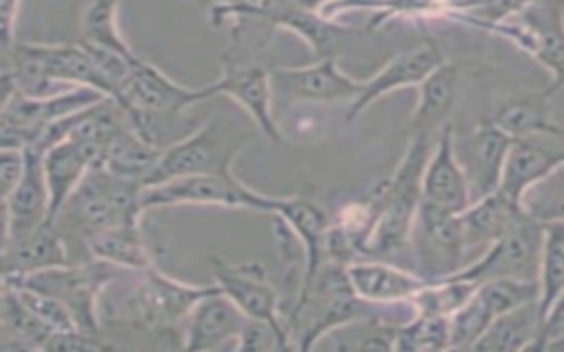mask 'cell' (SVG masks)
<instances>
[{
	"label": "cell",
	"instance_id": "obj_1",
	"mask_svg": "<svg viewBox=\"0 0 564 352\" xmlns=\"http://www.w3.org/2000/svg\"><path fill=\"white\" fill-rule=\"evenodd\" d=\"M438 134H414L394 167L372 191L377 198V222L366 242L364 257L394 260L410 251V235L423 202V174Z\"/></svg>",
	"mask_w": 564,
	"mask_h": 352
},
{
	"label": "cell",
	"instance_id": "obj_2",
	"mask_svg": "<svg viewBox=\"0 0 564 352\" xmlns=\"http://www.w3.org/2000/svg\"><path fill=\"white\" fill-rule=\"evenodd\" d=\"M143 207V185L108 172L90 167L70 198L55 216L66 244L79 242L86 251V240L104 229L119 224H139Z\"/></svg>",
	"mask_w": 564,
	"mask_h": 352
},
{
	"label": "cell",
	"instance_id": "obj_3",
	"mask_svg": "<svg viewBox=\"0 0 564 352\" xmlns=\"http://www.w3.org/2000/svg\"><path fill=\"white\" fill-rule=\"evenodd\" d=\"M482 29L507 37L538 62L549 75L546 88L553 95L564 90V0H535Z\"/></svg>",
	"mask_w": 564,
	"mask_h": 352
},
{
	"label": "cell",
	"instance_id": "obj_4",
	"mask_svg": "<svg viewBox=\"0 0 564 352\" xmlns=\"http://www.w3.org/2000/svg\"><path fill=\"white\" fill-rule=\"evenodd\" d=\"M247 134L220 119L200 123L192 134L163 150L159 165L143 187L189 174H234V161L242 152Z\"/></svg>",
	"mask_w": 564,
	"mask_h": 352
},
{
	"label": "cell",
	"instance_id": "obj_5",
	"mask_svg": "<svg viewBox=\"0 0 564 352\" xmlns=\"http://www.w3.org/2000/svg\"><path fill=\"white\" fill-rule=\"evenodd\" d=\"M410 255L414 271L430 282L463 271L471 262V255L465 242L460 213L423 200L410 235Z\"/></svg>",
	"mask_w": 564,
	"mask_h": 352
},
{
	"label": "cell",
	"instance_id": "obj_6",
	"mask_svg": "<svg viewBox=\"0 0 564 352\" xmlns=\"http://www.w3.org/2000/svg\"><path fill=\"white\" fill-rule=\"evenodd\" d=\"M275 198L278 196L251 189L236 174H189L143 187L145 209L174 205H218L273 213Z\"/></svg>",
	"mask_w": 564,
	"mask_h": 352
},
{
	"label": "cell",
	"instance_id": "obj_7",
	"mask_svg": "<svg viewBox=\"0 0 564 352\" xmlns=\"http://www.w3.org/2000/svg\"><path fill=\"white\" fill-rule=\"evenodd\" d=\"M544 244V224L535 218H527L511 233L485 249L463 271L452 277H460L474 284L491 279H529L538 282L540 257Z\"/></svg>",
	"mask_w": 564,
	"mask_h": 352
},
{
	"label": "cell",
	"instance_id": "obj_8",
	"mask_svg": "<svg viewBox=\"0 0 564 352\" xmlns=\"http://www.w3.org/2000/svg\"><path fill=\"white\" fill-rule=\"evenodd\" d=\"M214 268V282L220 290L249 317L258 321H267L278 328L293 345L291 332L284 319V299L280 290L269 279L264 266L260 262L234 264L218 255L209 257ZM295 348V345H293Z\"/></svg>",
	"mask_w": 564,
	"mask_h": 352
},
{
	"label": "cell",
	"instance_id": "obj_9",
	"mask_svg": "<svg viewBox=\"0 0 564 352\" xmlns=\"http://www.w3.org/2000/svg\"><path fill=\"white\" fill-rule=\"evenodd\" d=\"M203 99V86H183L139 55L132 59L117 95L128 114H181Z\"/></svg>",
	"mask_w": 564,
	"mask_h": 352
},
{
	"label": "cell",
	"instance_id": "obj_10",
	"mask_svg": "<svg viewBox=\"0 0 564 352\" xmlns=\"http://www.w3.org/2000/svg\"><path fill=\"white\" fill-rule=\"evenodd\" d=\"M366 79L346 75L337 57H322L306 66H289L271 70L273 97L302 103H341L348 106L361 95Z\"/></svg>",
	"mask_w": 564,
	"mask_h": 352
},
{
	"label": "cell",
	"instance_id": "obj_11",
	"mask_svg": "<svg viewBox=\"0 0 564 352\" xmlns=\"http://www.w3.org/2000/svg\"><path fill=\"white\" fill-rule=\"evenodd\" d=\"M205 99L223 95L234 99L260 128V132L275 145L286 143L273 119V86L271 70L256 64H238L236 59H225L220 77L203 86Z\"/></svg>",
	"mask_w": 564,
	"mask_h": 352
},
{
	"label": "cell",
	"instance_id": "obj_12",
	"mask_svg": "<svg viewBox=\"0 0 564 352\" xmlns=\"http://www.w3.org/2000/svg\"><path fill=\"white\" fill-rule=\"evenodd\" d=\"M445 62L443 51L434 40H425L423 44L392 57L386 62L370 79L364 81L361 95L348 106L346 121H355L364 110H368L377 99L410 86H419L436 66Z\"/></svg>",
	"mask_w": 564,
	"mask_h": 352
},
{
	"label": "cell",
	"instance_id": "obj_13",
	"mask_svg": "<svg viewBox=\"0 0 564 352\" xmlns=\"http://www.w3.org/2000/svg\"><path fill=\"white\" fill-rule=\"evenodd\" d=\"M423 200L456 213L465 211L474 202L467 172L458 158L456 134L449 123L438 132L425 165Z\"/></svg>",
	"mask_w": 564,
	"mask_h": 352
},
{
	"label": "cell",
	"instance_id": "obj_14",
	"mask_svg": "<svg viewBox=\"0 0 564 352\" xmlns=\"http://www.w3.org/2000/svg\"><path fill=\"white\" fill-rule=\"evenodd\" d=\"M553 97L549 88L507 92L494 103L489 119L511 139L562 136L564 125L553 114Z\"/></svg>",
	"mask_w": 564,
	"mask_h": 352
},
{
	"label": "cell",
	"instance_id": "obj_15",
	"mask_svg": "<svg viewBox=\"0 0 564 352\" xmlns=\"http://www.w3.org/2000/svg\"><path fill=\"white\" fill-rule=\"evenodd\" d=\"M249 317L220 290V286L192 308L185 330H183V348L185 350H216L223 345H231L240 334L245 321Z\"/></svg>",
	"mask_w": 564,
	"mask_h": 352
},
{
	"label": "cell",
	"instance_id": "obj_16",
	"mask_svg": "<svg viewBox=\"0 0 564 352\" xmlns=\"http://www.w3.org/2000/svg\"><path fill=\"white\" fill-rule=\"evenodd\" d=\"M26 167L15 189L2 198L4 238L22 235L51 220V194L40 150H24Z\"/></svg>",
	"mask_w": 564,
	"mask_h": 352
},
{
	"label": "cell",
	"instance_id": "obj_17",
	"mask_svg": "<svg viewBox=\"0 0 564 352\" xmlns=\"http://www.w3.org/2000/svg\"><path fill=\"white\" fill-rule=\"evenodd\" d=\"M529 218L524 205L511 200L502 191L476 198L465 211H460V224L471 260H476L494 242L511 233Z\"/></svg>",
	"mask_w": 564,
	"mask_h": 352
},
{
	"label": "cell",
	"instance_id": "obj_18",
	"mask_svg": "<svg viewBox=\"0 0 564 352\" xmlns=\"http://www.w3.org/2000/svg\"><path fill=\"white\" fill-rule=\"evenodd\" d=\"M348 277L359 297L381 306L412 301L414 295L430 284V279L416 271H405L394 262L375 257H361L348 264Z\"/></svg>",
	"mask_w": 564,
	"mask_h": 352
},
{
	"label": "cell",
	"instance_id": "obj_19",
	"mask_svg": "<svg viewBox=\"0 0 564 352\" xmlns=\"http://www.w3.org/2000/svg\"><path fill=\"white\" fill-rule=\"evenodd\" d=\"M511 143L513 139L502 132L489 117L480 119L471 130L467 139V158H458L467 172L474 200L498 191Z\"/></svg>",
	"mask_w": 564,
	"mask_h": 352
},
{
	"label": "cell",
	"instance_id": "obj_20",
	"mask_svg": "<svg viewBox=\"0 0 564 352\" xmlns=\"http://www.w3.org/2000/svg\"><path fill=\"white\" fill-rule=\"evenodd\" d=\"M73 262L68 244L55 220L15 235L2 244V275H24Z\"/></svg>",
	"mask_w": 564,
	"mask_h": 352
},
{
	"label": "cell",
	"instance_id": "obj_21",
	"mask_svg": "<svg viewBox=\"0 0 564 352\" xmlns=\"http://www.w3.org/2000/svg\"><path fill=\"white\" fill-rule=\"evenodd\" d=\"M564 165V150L538 143L535 139H513L505 161L498 191L524 205L527 194Z\"/></svg>",
	"mask_w": 564,
	"mask_h": 352
},
{
	"label": "cell",
	"instance_id": "obj_22",
	"mask_svg": "<svg viewBox=\"0 0 564 352\" xmlns=\"http://www.w3.org/2000/svg\"><path fill=\"white\" fill-rule=\"evenodd\" d=\"M416 88H419V97L408 123L410 136L438 134L447 125V119L456 108L460 70L454 62L445 59Z\"/></svg>",
	"mask_w": 564,
	"mask_h": 352
},
{
	"label": "cell",
	"instance_id": "obj_23",
	"mask_svg": "<svg viewBox=\"0 0 564 352\" xmlns=\"http://www.w3.org/2000/svg\"><path fill=\"white\" fill-rule=\"evenodd\" d=\"M106 95L90 88V86H73L70 90L44 95V97H31L22 92H13L11 97L2 99L0 119L26 123V125H46L53 121H59L64 117H70L97 101H101Z\"/></svg>",
	"mask_w": 564,
	"mask_h": 352
},
{
	"label": "cell",
	"instance_id": "obj_24",
	"mask_svg": "<svg viewBox=\"0 0 564 352\" xmlns=\"http://www.w3.org/2000/svg\"><path fill=\"white\" fill-rule=\"evenodd\" d=\"M273 216H280L289 227L297 233V238L304 244L306 251V275H304V286L313 279V275L319 271V266L326 262L324 257V242L326 233L333 224V218L328 211L317 205L313 198L300 194V196H278ZM300 290V293H302Z\"/></svg>",
	"mask_w": 564,
	"mask_h": 352
},
{
	"label": "cell",
	"instance_id": "obj_25",
	"mask_svg": "<svg viewBox=\"0 0 564 352\" xmlns=\"http://www.w3.org/2000/svg\"><path fill=\"white\" fill-rule=\"evenodd\" d=\"M544 328V315L540 301L524 304L509 312L498 315L485 334L478 339L474 350L507 352V350H535Z\"/></svg>",
	"mask_w": 564,
	"mask_h": 352
},
{
	"label": "cell",
	"instance_id": "obj_26",
	"mask_svg": "<svg viewBox=\"0 0 564 352\" xmlns=\"http://www.w3.org/2000/svg\"><path fill=\"white\" fill-rule=\"evenodd\" d=\"M55 330L46 326L15 293V288L2 284L0 308V352H29L44 350L48 337Z\"/></svg>",
	"mask_w": 564,
	"mask_h": 352
},
{
	"label": "cell",
	"instance_id": "obj_27",
	"mask_svg": "<svg viewBox=\"0 0 564 352\" xmlns=\"http://www.w3.org/2000/svg\"><path fill=\"white\" fill-rule=\"evenodd\" d=\"M42 161L51 194V220H55L64 202L70 198V194L77 189V185L93 167V158L77 141L66 139L44 150Z\"/></svg>",
	"mask_w": 564,
	"mask_h": 352
},
{
	"label": "cell",
	"instance_id": "obj_28",
	"mask_svg": "<svg viewBox=\"0 0 564 352\" xmlns=\"http://www.w3.org/2000/svg\"><path fill=\"white\" fill-rule=\"evenodd\" d=\"M271 26L273 29H286V31H293L295 35H300L308 44V48L315 53L317 59L337 57L346 37L355 35L352 29L333 22L328 15L300 9L293 2H289L273 18Z\"/></svg>",
	"mask_w": 564,
	"mask_h": 352
},
{
	"label": "cell",
	"instance_id": "obj_29",
	"mask_svg": "<svg viewBox=\"0 0 564 352\" xmlns=\"http://www.w3.org/2000/svg\"><path fill=\"white\" fill-rule=\"evenodd\" d=\"M86 255L137 273L156 266L143 242L139 224H119L90 235L86 240Z\"/></svg>",
	"mask_w": 564,
	"mask_h": 352
},
{
	"label": "cell",
	"instance_id": "obj_30",
	"mask_svg": "<svg viewBox=\"0 0 564 352\" xmlns=\"http://www.w3.org/2000/svg\"><path fill=\"white\" fill-rule=\"evenodd\" d=\"M161 154V147L152 145L132 125H128L108 141L97 167H106L117 176L139 180L143 185L159 165Z\"/></svg>",
	"mask_w": 564,
	"mask_h": 352
},
{
	"label": "cell",
	"instance_id": "obj_31",
	"mask_svg": "<svg viewBox=\"0 0 564 352\" xmlns=\"http://www.w3.org/2000/svg\"><path fill=\"white\" fill-rule=\"evenodd\" d=\"M117 11L119 0H93L82 15V42L121 53L126 57H134L137 53L130 48L119 31Z\"/></svg>",
	"mask_w": 564,
	"mask_h": 352
},
{
	"label": "cell",
	"instance_id": "obj_32",
	"mask_svg": "<svg viewBox=\"0 0 564 352\" xmlns=\"http://www.w3.org/2000/svg\"><path fill=\"white\" fill-rule=\"evenodd\" d=\"M540 308L542 315L557 301L564 293V224L551 222L544 224V244L540 257Z\"/></svg>",
	"mask_w": 564,
	"mask_h": 352
},
{
	"label": "cell",
	"instance_id": "obj_33",
	"mask_svg": "<svg viewBox=\"0 0 564 352\" xmlns=\"http://www.w3.org/2000/svg\"><path fill=\"white\" fill-rule=\"evenodd\" d=\"M494 319V312L476 288V293L449 315V350H474Z\"/></svg>",
	"mask_w": 564,
	"mask_h": 352
},
{
	"label": "cell",
	"instance_id": "obj_34",
	"mask_svg": "<svg viewBox=\"0 0 564 352\" xmlns=\"http://www.w3.org/2000/svg\"><path fill=\"white\" fill-rule=\"evenodd\" d=\"M394 350H449V317L414 315L397 328Z\"/></svg>",
	"mask_w": 564,
	"mask_h": 352
},
{
	"label": "cell",
	"instance_id": "obj_35",
	"mask_svg": "<svg viewBox=\"0 0 564 352\" xmlns=\"http://www.w3.org/2000/svg\"><path fill=\"white\" fill-rule=\"evenodd\" d=\"M478 295L489 306L494 317L540 301V284L529 279H491L478 286Z\"/></svg>",
	"mask_w": 564,
	"mask_h": 352
},
{
	"label": "cell",
	"instance_id": "obj_36",
	"mask_svg": "<svg viewBox=\"0 0 564 352\" xmlns=\"http://www.w3.org/2000/svg\"><path fill=\"white\" fill-rule=\"evenodd\" d=\"M524 209L542 224H564V165L527 194Z\"/></svg>",
	"mask_w": 564,
	"mask_h": 352
},
{
	"label": "cell",
	"instance_id": "obj_37",
	"mask_svg": "<svg viewBox=\"0 0 564 352\" xmlns=\"http://www.w3.org/2000/svg\"><path fill=\"white\" fill-rule=\"evenodd\" d=\"M9 286V284H7ZM15 288V293L20 295V299L46 323L51 326L55 332L57 330H73L77 328L73 312L68 310V306L64 301H59L53 295L33 290V288H22V286H11Z\"/></svg>",
	"mask_w": 564,
	"mask_h": 352
},
{
	"label": "cell",
	"instance_id": "obj_38",
	"mask_svg": "<svg viewBox=\"0 0 564 352\" xmlns=\"http://www.w3.org/2000/svg\"><path fill=\"white\" fill-rule=\"evenodd\" d=\"M293 348L291 341L271 323L247 319L240 334L234 341V350H280Z\"/></svg>",
	"mask_w": 564,
	"mask_h": 352
},
{
	"label": "cell",
	"instance_id": "obj_39",
	"mask_svg": "<svg viewBox=\"0 0 564 352\" xmlns=\"http://www.w3.org/2000/svg\"><path fill=\"white\" fill-rule=\"evenodd\" d=\"M26 167V152L2 147L0 152V183H2V198H7L15 185L20 183Z\"/></svg>",
	"mask_w": 564,
	"mask_h": 352
},
{
	"label": "cell",
	"instance_id": "obj_40",
	"mask_svg": "<svg viewBox=\"0 0 564 352\" xmlns=\"http://www.w3.org/2000/svg\"><path fill=\"white\" fill-rule=\"evenodd\" d=\"M22 0H0V18H2V48L15 44V24H18V9Z\"/></svg>",
	"mask_w": 564,
	"mask_h": 352
},
{
	"label": "cell",
	"instance_id": "obj_41",
	"mask_svg": "<svg viewBox=\"0 0 564 352\" xmlns=\"http://www.w3.org/2000/svg\"><path fill=\"white\" fill-rule=\"evenodd\" d=\"M295 7L300 9H306V11H315V13H322L328 4L337 2V0H291Z\"/></svg>",
	"mask_w": 564,
	"mask_h": 352
}]
</instances>
